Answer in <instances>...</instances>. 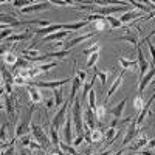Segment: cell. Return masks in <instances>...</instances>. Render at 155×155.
Masks as SVG:
<instances>
[{"label":"cell","instance_id":"1","mask_svg":"<svg viewBox=\"0 0 155 155\" xmlns=\"http://www.w3.org/2000/svg\"><path fill=\"white\" fill-rule=\"evenodd\" d=\"M36 110V106L33 104L30 109H23V113L19 116V121L16 124V138H22L25 135H28L31 130V116L33 112Z\"/></svg>","mask_w":155,"mask_h":155},{"label":"cell","instance_id":"2","mask_svg":"<svg viewBox=\"0 0 155 155\" xmlns=\"http://www.w3.org/2000/svg\"><path fill=\"white\" fill-rule=\"evenodd\" d=\"M82 99L78 98L74 99L73 106L70 109V113H71V120H73V124H74V130L82 135L84 134V113H82V106H81Z\"/></svg>","mask_w":155,"mask_h":155},{"label":"cell","instance_id":"3","mask_svg":"<svg viewBox=\"0 0 155 155\" xmlns=\"http://www.w3.org/2000/svg\"><path fill=\"white\" fill-rule=\"evenodd\" d=\"M31 135H33V138L37 141V143L42 146L44 150H50V146H53V144H51V140H50V135H47L44 132L42 126L31 124Z\"/></svg>","mask_w":155,"mask_h":155},{"label":"cell","instance_id":"4","mask_svg":"<svg viewBox=\"0 0 155 155\" xmlns=\"http://www.w3.org/2000/svg\"><path fill=\"white\" fill-rule=\"evenodd\" d=\"M71 109V106L68 104V101L64 104L58 112H56V115L53 116V120H51V123H50V127L51 129H56V130L59 132L61 129L64 127V123H65V120H67V110H70Z\"/></svg>","mask_w":155,"mask_h":155},{"label":"cell","instance_id":"5","mask_svg":"<svg viewBox=\"0 0 155 155\" xmlns=\"http://www.w3.org/2000/svg\"><path fill=\"white\" fill-rule=\"evenodd\" d=\"M71 79L73 78H65V79H59V81H37V82L31 81V82H28V85H34L37 88H53V90H56L59 87H64L65 84H68Z\"/></svg>","mask_w":155,"mask_h":155},{"label":"cell","instance_id":"6","mask_svg":"<svg viewBox=\"0 0 155 155\" xmlns=\"http://www.w3.org/2000/svg\"><path fill=\"white\" fill-rule=\"evenodd\" d=\"M137 62H138V70H140V81L143 79V76L149 71V62L146 61L144 58V53H143V48L140 45L137 47Z\"/></svg>","mask_w":155,"mask_h":155},{"label":"cell","instance_id":"7","mask_svg":"<svg viewBox=\"0 0 155 155\" xmlns=\"http://www.w3.org/2000/svg\"><path fill=\"white\" fill-rule=\"evenodd\" d=\"M96 34H98L96 31H88V33H85V34H81V36H78V37L71 39V41H68L67 44H64V45H62V50L70 51V50H71L73 47H76L78 44H82V42L88 41L90 37H93V36H96Z\"/></svg>","mask_w":155,"mask_h":155},{"label":"cell","instance_id":"8","mask_svg":"<svg viewBox=\"0 0 155 155\" xmlns=\"http://www.w3.org/2000/svg\"><path fill=\"white\" fill-rule=\"evenodd\" d=\"M71 126H73V120H71V113L68 110V116H67V120L65 123H64V127H62V137H64V143H67V144H73V130H71Z\"/></svg>","mask_w":155,"mask_h":155},{"label":"cell","instance_id":"9","mask_svg":"<svg viewBox=\"0 0 155 155\" xmlns=\"http://www.w3.org/2000/svg\"><path fill=\"white\" fill-rule=\"evenodd\" d=\"M138 132H140V127L137 124V120H132L129 127H127V130H126V137L123 138V146H127L129 143H132Z\"/></svg>","mask_w":155,"mask_h":155},{"label":"cell","instance_id":"10","mask_svg":"<svg viewBox=\"0 0 155 155\" xmlns=\"http://www.w3.org/2000/svg\"><path fill=\"white\" fill-rule=\"evenodd\" d=\"M124 31H126V34L120 37V41H126V42H129V44L138 47V45H140V28H137V30L126 28Z\"/></svg>","mask_w":155,"mask_h":155},{"label":"cell","instance_id":"11","mask_svg":"<svg viewBox=\"0 0 155 155\" xmlns=\"http://www.w3.org/2000/svg\"><path fill=\"white\" fill-rule=\"evenodd\" d=\"M64 30V23H51L50 27L47 28H37V30H31L34 34L37 36H42V37H47L53 33H58V31H62Z\"/></svg>","mask_w":155,"mask_h":155},{"label":"cell","instance_id":"12","mask_svg":"<svg viewBox=\"0 0 155 155\" xmlns=\"http://www.w3.org/2000/svg\"><path fill=\"white\" fill-rule=\"evenodd\" d=\"M155 101V93L147 99V102H144V106H143V109L140 110V113H138V116H137V124H138V127L143 124V121L147 118V115H150V106H152V102Z\"/></svg>","mask_w":155,"mask_h":155},{"label":"cell","instance_id":"13","mask_svg":"<svg viewBox=\"0 0 155 155\" xmlns=\"http://www.w3.org/2000/svg\"><path fill=\"white\" fill-rule=\"evenodd\" d=\"M51 2H39V3H33L27 8H20V14H28V12H36V11H44V9H50L51 8Z\"/></svg>","mask_w":155,"mask_h":155},{"label":"cell","instance_id":"14","mask_svg":"<svg viewBox=\"0 0 155 155\" xmlns=\"http://www.w3.org/2000/svg\"><path fill=\"white\" fill-rule=\"evenodd\" d=\"M124 73H126V70H121L120 71V74H118V78L113 81V84L110 85V88H109V92H107V96H106V99H104V106H107V102H109V99H110V96L118 90L120 87H121V84H123V78H124Z\"/></svg>","mask_w":155,"mask_h":155},{"label":"cell","instance_id":"15","mask_svg":"<svg viewBox=\"0 0 155 155\" xmlns=\"http://www.w3.org/2000/svg\"><path fill=\"white\" fill-rule=\"evenodd\" d=\"M84 123L85 124H88L90 126V129H99L98 127V120H96V115H95V112L90 109L88 106H87V109L84 110Z\"/></svg>","mask_w":155,"mask_h":155},{"label":"cell","instance_id":"16","mask_svg":"<svg viewBox=\"0 0 155 155\" xmlns=\"http://www.w3.org/2000/svg\"><path fill=\"white\" fill-rule=\"evenodd\" d=\"M155 76V65L143 76V79L140 81V84H138V95H143V92H144V88L152 82V78Z\"/></svg>","mask_w":155,"mask_h":155},{"label":"cell","instance_id":"17","mask_svg":"<svg viewBox=\"0 0 155 155\" xmlns=\"http://www.w3.org/2000/svg\"><path fill=\"white\" fill-rule=\"evenodd\" d=\"M28 87V93H30V99H31V104H41V102L44 101V96L41 93V90H39L37 87L34 85H27Z\"/></svg>","mask_w":155,"mask_h":155},{"label":"cell","instance_id":"18","mask_svg":"<svg viewBox=\"0 0 155 155\" xmlns=\"http://www.w3.org/2000/svg\"><path fill=\"white\" fill-rule=\"evenodd\" d=\"M143 17V12L141 11H135V9H130V11H127V12H124V14L120 17V20H121V23L124 25V23H129L130 20H134V19H141Z\"/></svg>","mask_w":155,"mask_h":155},{"label":"cell","instance_id":"19","mask_svg":"<svg viewBox=\"0 0 155 155\" xmlns=\"http://www.w3.org/2000/svg\"><path fill=\"white\" fill-rule=\"evenodd\" d=\"M147 143H149V140L143 135V137H140V138H137L135 141H132V144L129 146V150H132V152H138L140 149H143L144 146L147 147Z\"/></svg>","mask_w":155,"mask_h":155},{"label":"cell","instance_id":"20","mask_svg":"<svg viewBox=\"0 0 155 155\" xmlns=\"http://www.w3.org/2000/svg\"><path fill=\"white\" fill-rule=\"evenodd\" d=\"M68 33L70 31H67V30H62V31H58V33H53V34H50V36H47V37H42V42H61L65 36H68Z\"/></svg>","mask_w":155,"mask_h":155},{"label":"cell","instance_id":"21","mask_svg":"<svg viewBox=\"0 0 155 155\" xmlns=\"http://www.w3.org/2000/svg\"><path fill=\"white\" fill-rule=\"evenodd\" d=\"M118 134H120V130H118L116 127H109V129H106L104 140H106V146H107V147L113 144V141H115L116 137H118Z\"/></svg>","mask_w":155,"mask_h":155},{"label":"cell","instance_id":"22","mask_svg":"<svg viewBox=\"0 0 155 155\" xmlns=\"http://www.w3.org/2000/svg\"><path fill=\"white\" fill-rule=\"evenodd\" d=\"M31 37V30H25L23 33H20V34H12V36H9L6 41L8 42H22V41H28V39Z\"/></svg>","mask_w":155,"mask_h":155},{"label":"cell","instance_id":"23","mask_svg":"<svg viewBox=\"0 0 155 155\" xmlns=\"http://www.w3.org/2000/svg\"><path fill=\"white\" fill-rule=\"evenodd\" d=\"M126 102H127V99L124 98V99L120 102V104H116V106L110 110V115L113 116L115 120H120L121 116H123V112H124V107H126Z\"/></svg>","mask_w":155,"mask_h":155},{"label":"cell","instance_id":"24","mask_svg":"<svg viewBox=\"0 0 155 155\" xmlns=\"http://www.w3.org/2000/svg\"><path fill=\"white\" fill-rule=\"evenodd\" d=\"M17 62H19V54L16 53V51H6V53L3 54V64H8V65L14 67Z\"/></svg>","mask_w":155,"mask_h":155},{"label":"cell","instance_id":"25","mask_svg":"<svg viewBox=\"0 0 155 155\" xmlns=\"http://www.w3.org/2000/svg\"><path fill=\"white\" fill-rule=\"evenodd\" d=\"M67 56H70V51H67V50H56V51H51V53L45 54L47 61H50V59H56L58 61V59H64Z\"/></svg>","mask_w":155,"mask_h":155},{"label":"cell","instance_id":"26","mask_svg":"<svg viewBox=\"0 0 155 155\" xmlns=\"http://www.w3.org/2000/svg\"><path fill=\"white\" fill-rule=\"evenodd\" d=\"M2 84L3 85H14V74L9 73L6 68H5V64L2 65Z\"/></svg>","mask_w":155,"mask_h":155},{"label":"cell","instance_id":"27","mask_svg":"<svg viewBox=\"0 0 155 155\" xmlns=\"http://www.w3.org/2000/svg\"><path fill=\"white\" fill-rule=\"evenodd\" d=\"M95 79H98L96 78V74L93 73V78H92V81H88V82H85L84 84V87H82V96H81V99H82V102L88 98V93H90V90L93 88V84H95Z\"/></svg>","mask_w":155,"mask_h":155},{"label":"cell","instance_id":"28","mask_svg":"<svg viewBox=\"0 0 155 155\" xmlns=\"http://www.w3.org/2000/svg\"><path fill=\"white\" fill-rule=\"evenodd\" d=\"M118 62H120V65H121V68L123 70H129V68H137L138 67V62L137 61H129V59H126V58H123V56H120L118 58Z\"/></svg>","mask_w":155,"mask_h":155},{"label":"cell","instance_id":"29","mask_svg":"<svg viewBox=\"0 0 155 155\" xmlns=\"http://www.w3.org/2000/svg\"><path fill=\"white\" fill-rule=\"evenodd\" d=\"M90 28H92V31H96V33L104 31L107 28V20L106 19L104 20H95V22L90 23Z\"/></svg>","mask_w":155,"mask_h":155},{"label":"cell","instance_id":"30","mask_svg":"<svg viewBox=\"0 0 155 155\" xmlns=\"http://www.w3.org/2000/svg\"><path fill=\"white\" fill-rule=\"evenodd\" d=\"M54 95V102H56V109L59 110L64 104H65V102H64V95H62V87H59V88H56L54 92H53Z\"/></svg>","mask_w":155,"mask_h":155},{"label":"cell","instance_id":"31","mask_svg":"<svg viewBox=\"0 0 155 155\" xmlns=\"http://www.w3.org/2000/svg\"><path fill=\"white\" fill-rule=\"evenodd\" d=\"M93 73L96 74V78L101 81V85H102V88H104V87H106V84H107V78H109V74H107L106 71H101L96 65L93 67Z\"/></svg>","mask_w":155,"mask_h":155},{"label":"cell","instance_id":"32","mask_svg":"<svg viewBox=\"0 0 155 155\" xmlns=\"http://www.w3.org/2000/svg\"><path fill=\"white\" fill-rule=\"evenodd\" d=\"M87 99H88V101H87V106L95 112L96 107H98V106H96V93H95V88L90 90V93H88V98H87Z\"/></svg>","mask_w":155,"mask_h":155},{"label":"cell","instance_id":"33","mask_svg":"<svg viewBox=\"0 0 155 155\" xmlns=\"http://www.w3.org/2000/svg\"><path fill=\"white\" fill-rule=\"evenodd\" d=\"M106 20H107L109 27H110L112 30H116V28H121V27H123L121 20H120V19H116V17H113V16H109V17H106Z\"/></svg>","mask_w":155,"mask_h":155},{"label":"cell","instance_id":"34","mask_svg":"<svg viewBox=\"0 0 155 155\" xmlns=\"http://www.w3.org/2000/svg\"><path fill=\"white\" fill-rule=\"evenodd\" d=\"M95 115H96V120H98V121H104V120H106V115H107L106 106H98L96 110H95Z\"/></svg>","mask_w":155,"mask_h":155},{"label":"cell","instance_id":"35","mask_svg":"<svg viewBox=\"0 0 155 155\" xmlns=\"http://www.w3.org/2000/svg\"><path fill=\"white\" fill-rule=\"evenodd\" d=\"M59 147H61L64 152H65V153H70V155H81L73 146H70V144H67V143H62V141L59 143Z\"/></svg>","mask_w":155,"mask_h":155},{"label":"cell","instance_id":"36","mask_svg":"<svg viewBox=\"0 0 155 155\" xmlns=\"http://www.w3.org/2000/svg\"><path fill=\"white\" fill-rule=\"evenodd\" d=\"M101 140H104L102 129H93L92 130V143H99Z\"/></svg>","mask_w":155,"mask_h":155},{"label":"cell","instance_id":"37","mask_svg":"<svg viewBox=\"0 0 155 155\" xmlns=\"http://www.w3.org/2000/svg\"><path fill=\"white\" fill-rule=\"evenodd\" d=\"M129 3H130V5H134L138 11H141V12H143V14H144V12H152L150 11V8L149 6H144V3H141V2H137V0H130V2H129Z\"/></svg>","mask_w":155,"mask_h":155},{"label":"cell","instance_id":"38","mask_svg":"<svg viewBox=\"0 0 155 155\" xmlns=\"http://www.w3.org/2000/svg\"><path fill=\"white\" fill-rule=\"evenodd\" d=\"M82 53L88 58V56H92V54H95V53H99V44L98 42H95L92 47H88V48H85Z\"/></svg>","mask_w":155,"mask_h":155},{"label":"cell","instance_id":"39","mask_svg":"<svg viewBox=\"0 0 155 155\" xmlns=\"http://www.w3.org/2000/svg\"><path fill=\"white\" fill-rule=\"evenodd\" d=\"M98 59H99V53H95V54H92V56H88V59H87V62H85V67H87V68L95 67L96 62H98Z\"/></svg>","mask_w":155,"mask_h":155},{"label":"cell","instance_id":"40","mask_svg":"<svg viewBox=\"0 0 155 155\" xmlns=\"http://www.w3.org/2000/svg\"><path fill=\"white\" fill-rule=\"evenodd\" d=\"M33 140H34V138H31L30 134H28V135H25V137L20 138V144H19V146H20V147H30V144H31V141H33Z\"/></svg>","mask_w":155,"mask_h":155},{"label":"cell","instance_id":"41","mask_svg":"<svg viewBox=\"0 0 155 155\" xmlns=\"http://www.w3.org/2000/svg\"><path fill=\"white\" fill-rule=\"evenodd\" d=\"M143 106H144V104H143V96H141V95H137L135 99H134V107L140 112L141 109H143Z\"/></svg>","mask_w":155,"mask_h":155},{"label":"cell","instance_id":"42","mask_svg":"<svg viewBox=\"0 0 155 155\" xmlns=\"http://www.w3.org/2000/svg\"><path fill=\"white\" fill-rule=\"evenodd\" d=\"M12 6H23V8H27L30 5H33L31 0H16V2H11Z\"/></svg>","mask_w":155,"mask_h":155},{"label":"cell","instance_id":"43","mask_svg":"<svg viewBox=\"0 0 155 155\" xmlns=\"http://www.w3.org/2000/svg\"><path fill=\"white\" fill-rule=\"evenodd\" d=\"M56 65H58V61H51V62H48V64H42V65H39V68H41L42 73H44V71H48L50 68L56 67Z\"/></svg>","mask_w":155,"mask_h":155},{"label":"cell","instance_id":"44","mask_svg":"<svg viewBox=\"0 0 155 155\" xmlns=\"http://www.w3.org/2000/svg\"><path fill=\"white\" fill-rule=\"evenodd\" d=\"M14 85L25 87V85H28V81H27V79H23L20 74H17V76H14Z\"/></svg>","mask_w":155,"mask_h":155},{"label":"cell","instance_id":"45","mask_svg":"<svg viewBox=\"0 0 155 155\" xmlns=\"http://www.w3.org/2000/svg\"><path fill=\"white\" fill-rule=\"evenodd\" d=\"M84 141H85V138H84V134H82V135H78V138L73 141V144H71V146H73L74 149H78V147H81V146H82V143H84Z\"/></svg>","mask_w":155,"mask_h":155},{"label":"cell","instance_id":"46","mask_svg":"<svg viewBox=\"0 0 155 155\" xmlns=\"http://www.w3.org/2000/svg\"><path fill=\"white\" fill-rule=\"evenodd\" d=\"M74 74L79 76V79H81L82 82L85 81V78H87V73H85V71H81L79 68H78V64H76V62H74Z\"/></svg>","mask_w":155,"mask_h":155},{"label":"cell","instance_id":"47","mask_svg":"<svg viewBox=\"0 0 155 155\" xmlns=\"http://www.w3.org/2000/svg\"><path fill=\"white\" fill-rule=\"evenodd\" d=\"M14 30H11V28H6V30H3L2 33H0V37H2V41H5V39H8L9 36H12L14 33H12Z\"/></svg>","mask_w":155,"mask_h":155},{"label":"cell","instance_id":"48","mask_svg":"<svg viewBox=\"0 0 155 155\" xmlns=\"http://www.w3.org/2000/svg\"><path fill=\"white\" fill-rule=\"evenodd\" d=\"M2 155H16V146H14V143H12L6 150H2Z\"/></svg>","mask_w":155,"mask_h":155},{"label":"cell","instance_id":"49","mask_svg":"<svg viewBox=\"0 0 155 155\" xmlns=\"http://www.w3.org/2000/svg\"><path fill=\"white\" fill-rule=\"evenodd\" d=\"M146 44L149 45V51H150V56H152V62H153V65H155V47H153V44H152L150 41H147Z\"/></svg>","mask_w":155,"mask_h":155},{"label":"cell","instance_id":"50","mask_svg":"<svg viewBox=\"0 0 155 155\" xmlns=\"http://www.w3.org/2000/svg\"><path fill=\"white\" fill-rule=\"evenodd\" d=\"M0 140H2V144H6V124L2 126V135H0Z\"/></svg>","mask_w":155,"mask_h":155},{"label":"cell","instance_id":"51","mask_svg":"<svg viewBox=\"0 0 155 155\" xmlns=\"http://www.w3.org/2000/svg\"><path fill=\"white\" fill-rule=\"evenodd\" d=\"M53 5H59V6H67V5H73V2H64V0H53Z\"/></svg>","mask_w":155,"mask_h":155},{"label":"cell","instance_id":"52","mask_svg":"<svg viewBox=\"0 0 155 155\" xmlns=\"http://www.w3.org/2000/svg\"><path fill=\"white\" fill-rule=\"evenodd\" d=\"M137 155H155V152H152V150H149V149H141V150H138L137 152Z\"/></svg>","mask_w":155,"mask_h":155},{"label":"cell","instance_id":"53","mask_svg":"<svg viewBox=\"0 0 155 155\" xmlns=\"http://www.w3.org/2000/svg\"><path fill=\"white\" fill-rule=\"evenodd\" d=\"M155 17V11H152V12H149L147 16H144V17H141L140 20H150V19H153Z\"/></svg>","mask_w":155,"mask_h":155},{"label":"cell","instance_id":"54","mask_svg":"<svg viewBox=\"0 0 155 155\" xmlns=\"http://www.w3.org/2000/svg\"><path fill=\"white\" fill-rule=\"evenodd\" d=\"M147 149H149V150H153V149H155V138L149 140V143H147Z\"/></svg>","mask_w":155,"mask_h":155},{"label":"cell","instance_id":"55","mask_svg":"<svg viewBox=\"0 0 155 155\" xmlns=\"http://www.w3.org/2000/svg\"><path fill=\"white\" fill-rule=\"evenodd\" d=\"M153 34H155V28H153V30H152V31H150V33L146 36V37H143V42H147V41H150V37H152Z\"/></svg>","mask_w":155,"mask_h":155},{"label":"cell","instance_id":"56","mask_svg":"<svg viewBox=\"0 0 155 155\" xmlns=\"http://www.w3.org/2000/svg\"><path fill=\"white\" fill-rule=\"evenodd\" d=\"M48 155H65V153H58L56 150H53V149H50V150H48Z\"/></svg>","mask_w":155,"mask_h":155}]
</instances>
